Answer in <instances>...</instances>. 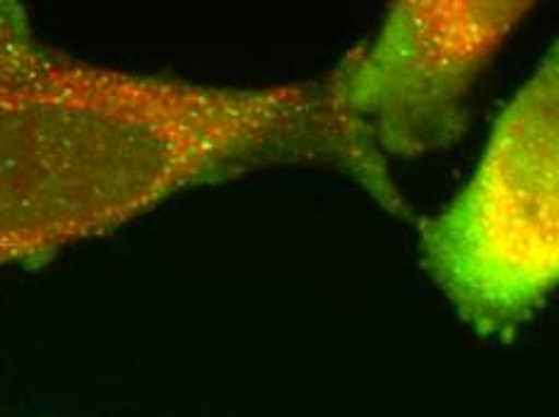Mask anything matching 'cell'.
I'll return each mask as SVG.
<instances>
[{
	"instance_id": "1",
	"label": "cell",
	"mask_w": 559,
	"mask_h": 417,
	"mask_svg": "<svg viewBox=\"0 0 559 417\" xmlns=\"http://www.w3.org/2000/svg\"><path fill=\"white\" fill-rule=\"evenodd\" d=\"M283 167L335 171L415 219L331 73L231 87L119 71L56 49L25 5L0 0V271L39 269L186 191Z\"/></svg>"
},
{
	"instance_id": "2",
	"label": "cell",
	"mask_w": 559,
	"mask_h": 417,
	"mask_svg": "<svg viewBox=\"0 0 559 417\" xmlns=\"http://www.w3.org/2000/svg\"><path fill=\"white\" fill-rule=\"evenodd\" d=\"M419 263L483 338L509 341L559 289V37L497 114L471 177L419 223Z\"/></svg>"
},
{
	"instance_id": "3",
	"label": "cell",
	"mask_w": 559,
	"mask_h": 417,
	"mask_svg": "<svg viewBox=\"0 0 559 417\" xmlns=\"http://www.w3.org/2000/svg\"><path fill=\"white\" fill-rule=\"evenodd\" d=\"M533 8L523 0H399L329 73L383 159L432 155L461 141L477 83Z\"/></svg>"
}]
</instances>
